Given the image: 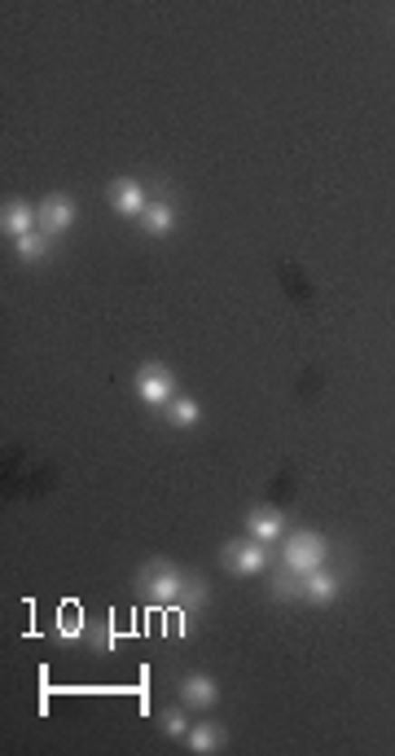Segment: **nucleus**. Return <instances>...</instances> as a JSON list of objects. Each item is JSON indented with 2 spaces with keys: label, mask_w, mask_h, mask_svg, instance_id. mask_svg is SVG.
Listing matches in <instances>:
<instances>
[{
  "label": "nucleus",
  "mask_w": 395,
  "mask_h": 756,
  "mask_svg": "<svg viewBox=\"0 0 395 756\" xmlns=\"http://www.w3.org/2000/svg\"><path fill=\"white\" fill-rule=\"evenodd\" d=\"M285 567L299 572V577L325 567V537H321V532H294L290 546H285Z\"/></svg>",
  "instance_id": "nucleus-1"
},
{
  "label": "nucleus",
  "mask_w": 395,
  "mask_h": 756,
  "mask_svg": "<svg viewBox=\"0 0 395 756\" xmlns=\"http://www.w3.org/2000/svg\"><path fill=\"white\" fill-rule=\"evenodd\" d=\"M171 392H176V378L168 365H141L137 370V396L145 405H168Z\"/></svg>",
  "instance_id": "nucleus-2"
},
{
  "label": "nucleus",
  "mask_w": 395,
  "mask_h": 756,
  "mask_svg": "<svg viewBox=\"0 0 395 756\" xmlns=\"http://www.w3.org/2000/svg\"><path fill=\"white\" fill-rule=\"evenodd\" d=\"M225 563L237 572V577H255V572H264V563H268L264 541L246 537V541H233V546H225Z\"/></svg>",
  "instance_id": "nucleus-3"
},
{
  "label": "nucleus",
  "mask_w": 395,
  "mask_h": 756,
  "mask_svg": "<svg viewBox=\"0 0 395 756\" xmlns=\"http://www.w3.org/2000/svg\"><path fill=\"white\" fill-rule=\"evenodd\" d=\"M111 203H114V211H123V216H145V211H149V194H145L141 180H114Z\"/></svg>",
  "instance_id": "nucleus-4"
},
{
  "label": "nucleus",
  "mask_w": 395,
  "mask_h": 756,
  "mask_svg": "<svg viewBox=\"0 0 395 756\" xmlns=\"http://www.w3.org/2000/svg\"><path fill=\"white\" fill-rule=\"evenodd\" d=\"M71 225H75V203H71L66 194L44 199V207H40V229L44 233H66Z\"/></svg>",
  "instance_id": "nucleus-5"
},
{
  "label": "nucleus",
  "mask_w": 395,
  "mask_h": 756,
  "mask_svg": "<svg viewBox=\"0 0 395 756\" xmlns=\"http://www.w3.org/2000/svg\"><path fill=\"white\" fill-rule=\"evenodd\" d=\"M180 699H185V708H211V703L220 699V686H216L207 673H194V677L180 682Z\"/></svg>",
  "instance_id": "nucleus-6"
},
{
  "label": "nucleus",
  "mask_w": 395,
  "mask_h": 756,
  "mask_svg": "<svg viewBox=\"0 0 395 756\" xmlns=\"http://www.w3.org/2000/svg\"><path fill=\"white\" fill-rule=\"evenodd\" d=\"M180 589H185V577H180L171 563H154V577H149V598H154V603H171Z\"/></svg>",
  "instance_id": "nucleus-7"
},
{
  "label": "nucleus",
  "mask_w": 395,
  "mask_h": 756,
  "mask_svg": "<svg viewBox=\"0 0 395 756\" xmlns=\"http://www.w3.org/2000/svg\"><path fill=\"white\" fill-rule=\"evenodd\" d=\"M303 598L308 603H334L339 598V577H330L325 567H316L303 577Z\"/></svg>",
  "instance_id": "nucleus-8"
},
{
  "label": "nucleus",
  "mask_w": 395,
  "mask_h": 756,
  "mask_svg": "<svg viewBox=\"0 0 395 756\" xmlns=\"http://www.w3.org/2000/svg\"><path fill=\"white\" fill-rule=\"evenodd\" d=\"M31 220H40V211H31L27 203H5V216H0V225H5V233L9 237H23V233H35L31 229Z\"/></svg>",
  "instance_id": "nucleus-9"
},
{
  "label": "nucleus",
  "mask_w": 395,
  "mask_h": 756,
  "mask_svg": "<svg viewBox=\"0 0 395 756\" xmlns=\"http://www.w3.org/2000/svg\"><path fill=\"white\" fill-rule=\"evenodd\" d=\"M185 739H189V748H194V752H220V748H225V730L216 726V722L189 726V734H185Z\"/></svg>",
  "instance_id": "nucleus-10"
},
{
  "label": "nucleus",
  "mask_w": 395,
  "mask_h": 756,
  "mask_svg": "<svg viewBox=\"0 0 395 756\" xmlns=\"http://www.w3.org/2000/svg\"><path fill=\"white\" fill-rule=\"evenodd\" d=\"M246 532H251L255 541H277L285 532V524H282V515H273V510H259V515H251L246 519Z\"/></svg>",
  "instance_id": "nucleus-11"
},
{
  "label": "nucleus",
  "mask_w": 395,
  "mask_h": 756,
  "mask_svg": "<svg viewBox=\"0 0 395 756\" xmlns=\"http://www.w3.org/2000/svg\"><path fill=\"white\" fill-rule=\"evenodd\" d=\"M14 247H18V256L23 260H44L49 256V233H23V237H14Z\"/></svg>",
  "instance_id": "nucleus-12"
},
{
  "label": "nucleus",
  "mask_w": 395,
  "mask_h": 756,
  "mask_svg": "<svg viewBox=\"0 0 395 756\" xmlns=\"http://www.w3.org/2000/svg\"><path fill=\"white\" fill-rule=\"evenodd\" d=\"M198 418H202V409H198V401H171V413H168V422L171 427H198Z\"/></svg>",
  "instance_id": "nucleus-13"
},
{
  "label": "nucleus",
  "mask_w": 395,
  "mask_h": 756,
  "mask_svg": "<svg viewBox=\"0 0 395 756\" xmlns=\"http://www.w3.org/2000/svg\"><path fill=\"white\" fill-rule=\"evenodd\" d=\"M141 225L149 233H168L171 229V207L168 203H149V211L141 216Z\"/></svg>",
  "instance_id": "nucleus-14"
},
{
  "label": "nucleus",
  "mask_w": 395,
  "mask_h": 756,
  "mask_svg": "<svg viewBox=\"0 0 395 756\" xmlns=\"http://www.w3.org/2000/svg\"><path fill=\"white\" fill-rule=\"evenodd\" d=\"M163 734H171V739H185V734H189V722H185L180 708H168V712H163Z\"/></svg>",
  "instance_id": "nucleus-15"
}]
</instances>
